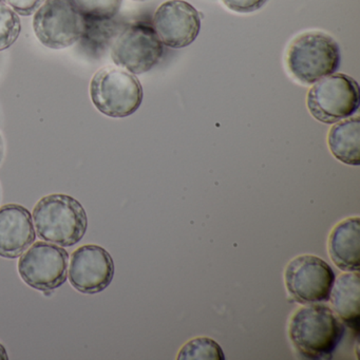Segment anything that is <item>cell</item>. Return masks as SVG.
<instances>
[{
    "mask_svg": "<svg viewBox=\"0 0 360 360\" xmlns=\"http://www.w3.org/2000/svg\"><path fill=\"white\" fill-rule=\"evenodd\" d=\"M345 332L342 321L333 309L318 303L297 309L288 324L290 341L305 359H330Z\"/></svg>",
    "mask_w": 360,
    "mask_h": 360,
    "instance_id": "obj_1",
    "label": "cell"
},
{
    "mask_svg": "<svg viewBox=\"0 0 360 360\" xmlns=\"http://www.w3.org/2000/svg\"><path fill=\"white\" fill-rule=\"evenodd\" d=\"M33 222L41 239L62 248L79 243L88 229L85 208L65 193L41 198L33 210Z\"/></svg>",
    "mask_w": 360,
    "mask_h": 360,
    "instance_id": "obj_2",
    "label": "cell"
},
{
    "mask_svg": "<svg viewBox=\"0 0 360 360\" xmlns=\"http://www.w3.org/2000/svg\"><path fill=\"white\" fill-rule=\"evenodd\" d=\"M341 62L338 43L320 31L301 33L290 41L286 65L290 75L305 85L336 72Z\"/></svg>",
    "mask_w": 360,
    "mask_h": 360,
    "instance_id": "obj_3",
    "label": "cell"
},
{
    "mask_svg": "<svg viewBox=\"0 0 360 360\" xmlns=\"http://www.w3.org/2000/svg\"><path fill=\"white\" fill-rule=\"evenodd\" d=\"M92 104L103 115L124 119L136 112L143 102V87L136 75L120 67H103L90 81Z\"/></svg>",
    "mask_w": 360,
    "mask_h": 360,
    "instance_id": "obj_4",
    "label": "cell"
},
{
    "mask_svg": "<svg viewBox=\"0 0 360 360\" xmlns=\"http://www.w3.org/2000/svg\"><path fill=\"white\" fill-rule=\"evenodd\" d=\"M359 86L353 77L333 73L314 84L307 96V106L314 119L335 124L357 112Z\"/></svg>",
    "mask_w": 360,
    "mask_h": 360,
    "instance_id": "obj_5",
    "label": "cell"
},
{
    "mask_svg": "<svg viewBox=\"0 0 360 360\" xmlns=\"http://www.w3.org/2000/svg\"><path fill=\"white\" fill-rule=\"evenodd\" d=\"M115 66L138 75L157 66L163 56V44L153 27L145 22L126 25L111 46Z\"/></svg>",
    "mask_w": 360,
    "mask_h": 360,
    "instance_id": "obj_6",
    "label": "cell"
},
{
    "mask_svg": "<svg viewBox=\"0 0 360 360\" xmlns=\"http://www.w3.org/2000/svg\"><path fill=\"white\" fill-rule=\"evenodd\" d=\"M69 255L62 246L49 242H35L18 262V271L25 283L41 292H52L66 282Z\"/></svg>",
    "mask_w": 360,
    "mask_h": 360,
    "instance_id": "obj_7",
    "label": "cell"
},
{
    "mask_svg": "<svg viewBox=\"0 0 360 360\" xmlns=\"http://www.w3.org/2000/svg\"><path fill=\"white\" fill-rule=\"evenodd\" d=\"M33 31L39 43L49 49L75 45L83 32L84 20L69 0H46L33 18Z\"/></svg>",
    "mask_w": 360,
    "mask_h": 360,
    "instance_id": "obj_8",
    "label": "cell"
},
{
    "mask_svg": "<svg viewBox=\"0 0 360 360\" xmlns=\"http://www.w3.org/2000/svg\"><path fill=\"white\" fill-rule=\"evenodd\" d=\"M288 294L301 304H314L330 300L334 284L332 267L313 255H303L292 259L284 274Z\"/></svg>",
    "mask_w": 360,
    "mask_h": 360,
    "instance_id": "obj_9",
    "label": "cell"
},
{
    "mask_svg": "<svg viewBox=\"0 0 360 360\" xmlns=\"http://www.w3.org/2000/svg\"><path fill=\"white\" fill-rule=\"evenodd\" d=\"M115 277V262L105 248L96 244L81 246L73 252L69 265V281L83 294L106 290Z\"/></svg>",
    "mask_w": 360,
    "mask_h": 360,
    "instance_id": "obj_10",
    "label": "cell"
},
{
    "mask_svg": "<svg viewBox=\"0 0 360 360\" xmlns=\"http://www.w3.org/2000/svg\"><path fill=\"white\" fill-rule=\"evenodd\" d=\"M153 29L166 47L182 49L197 39L201 18L195 7L185 0H168L155 11Z\"/></svg>",
    "mask_w": 360,
    "mask_h": 360,
    "instance_id": "obj_11",
    "label": "cell"
},
{
    "mask_svg": "<svg viewBox=\"0 0 360 360\" xmlns=\"http://www.w3.org/2000/svg\"><path fill=\"white\" fill-rule=\"evenodd\" d=\"M37 239L31 212L18 204L0 208V257L16 259Z\"/></svg>",
    "mask_w": 360,
    "mask_h": 360,
    "instance_id": "obj_12",
    "label": "cell"
},
{
    "mask_svg": "<svg viewBox=\"0 0 360 360\" xmlns=\"http://www.w3.org/2000/svg\"><path fill=\"white\" fill-rule=\"evenodd\" d=\"M328 254L341 271H359V217L345 219L333 229L328 238Z\"/></svg>",
    "mask_w": 360,
    "mask_h": 360,
    "instance_id": "obj_13",
    "label": "cell"
},
{
    "mask_svg": "<svg viewBox=\"0 0 360 360\" xmlns=\"http://www.w3.org/2000/svg\"><path fill=\"white\" fill-rule=\"evenodd\" d=\"M333 311L342 323L358 333L360 320V280L358 271H347L335 279L330 295Z\"/></svg>",
    "mask_w": 360,
    "mask_h": 360,
    "instance_id": "obj_14",
    "label": "cell"
},
{
    "mask_svg": "<svg viewBox=\"0 0 360 360\" xmlns=\"http://www.w3.org/2000/svg\"><path fill=\"white\" fill-rule=\"evenodd\" d=\"M328 148L341 163L360 164V119L351 117L335 123L328 132Z\"/></svg>",
    "mask_w": 360,
    "mask_h": 360,
    "instance_id": "obj_15",
    "label": "cell"
},
{
    "mask_svg": "<svg viewBox=\"0 0 360 360\" xmlns=\"http://www.w3.org/2000/svg\"><path fill=\"white\" fill-rule=\"evenodd\" d=\"M83 32L79 41L84 51L94 58H101L111 49L115 39L126 27V24L115 18H83Z\"/></svg>",
    "mask_w": 360,
    "mask_h": 360,
    "instance_id": "obj_16",
    "label": "cell"
},
{
    "mask_svg": "<svg viewBox=\"0 0 360 360\" xmlns=\"http://www.w3.org/2000/svg\"><path fill=\"white\" fill-rule=\"evenodd\" d=\"M179 360H224L220 345L210 337H197L181 347Z\"/></svg>",
    "mask_w": 360,
    "mask_h": 360,
    "instance_id": "obj_17",
    "label": "cell"
},
{
    "mask_svg": "<svg viewBox=\"0 0 360 360\" xmlns=\"http://www.w3.org/2000/svg\"><path fill=\"white\" fill-rule=\"evenodd\" d=\"M83 18H113L121 9L122 0H69Z\"/></svg>",
    "mask_w": 360,
    "mask_h": 360,
    "instance_id": "obj_18",
    "label": "cell"
},
{
    "mask_svg": "<svg viewBox=\"0 0 360 360\" xmlns=\"http://www.w3.org/2000/svg\"><path fill=\"white\" fill-rule=\"evenodd\" d=\"M22 32L20 16L7 5L0 4V52L15 44Z\"/></svg>",
    "mask_w": 360,
    "mask_h": 360,
    "instance_id": "obj_19",
    "label": "cell"
},
{
    "mask_svg": "<svg viewBox=\"0 0 360 360\" xmlns=\"http://www.w3.org/2000/svg\"><path fill=\"white\" fill-rule=\"evenodd\" d=\"M269 0H222L225 7L236 13L248 14L258 11Z\"/></svg>",
    "mask_w": 360,
    "mask_h": 360,
    "instance_id": "obj_20",
    "label": "cell"
},
{
    "mask_svg": "<svg viewBox=\"0 0 360 360\" xmlns=\"http://www.w3.org/2000/svg\"><path fill=\"white\" fill-rule=\"evenodd\" d=\"M8 7L22 16L33 15L46 0H4Z\"/></svg>",
    "mask_w": 360,
    "mask_h": 360,
    "instance_id": "obj_21",
    "label": "cell"
},
{
    "mask_svg": "<svg viewBox=\"0 0 360 360\" xmlns=\"http://www.w3.org/2000/svg\"><path fill=\"white\" fill-rule=\"evenodd\" d=\"M6 153V145L5 140H4V136L0 132V164L3 163L4 159H5Z\"/></svg>",
    "mask_w": 360,
    "mask_h": 360,
    "instance_id": "obj_22",
    "label": "cell"
},
{
    "mask_svg": "<svg viewBox=\"0 0 360 360\" xmlns=\"http://www.w3.org/2000/svg\"><path fill=\"white\" fill-rule=\"evenodd\" d=\"M9 356H8L7 351H6L5 347L0 343V360H8Z\"/></svg>",
    "mask_w": 360,
    "mask_h": 360,
    "instance_id": "obj_23",
    "label": "cell"
},
{
    "mask_svg": "<svg viewBox=\"0 0 360 360\" xmlns=\"http://www.w3.org/2000/svg\"><path fill=\"white\" fill-rule=\"evenodd\" d=\"M134 1H146V0H134Z\"/></svg>",
    "mask_w": 360,
    "mask_h": 360,
    "instance_id": "obj_24",
    "label": "cell"
},
{
    "mask_svg": "<svg viewBox=\"0 0 360 360\" xmlns=\"http://www.w3.org/2000/svg\"><path fill=\"white\" fill-rule=\"evenodd\" d=\"M4 3V0H0V4H3Z\"/></svg>",
    "mask_w": 360,
    "mask_h": 360,
    "instance_id": "obj_25",
    "label": "cell"
},
{
    "mask_svg": "<svg viewBox=\"0 0 360 360\" xmlns=\"http://www.w3.org/2000/svg\"><path fill=\"white\" fill-rule=\"evenodd\" d=\"M0 197H1V191H0Z\"/></svg>",
    "mask_w": 360,
    "mask_h": 360,
    "instance_id": "obj_26",
    "label": "cell"
}]
</instances>
